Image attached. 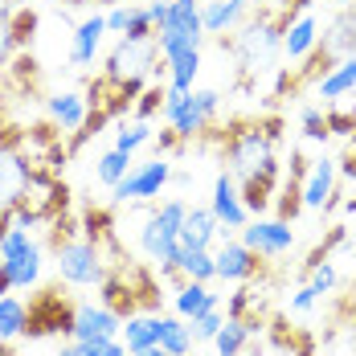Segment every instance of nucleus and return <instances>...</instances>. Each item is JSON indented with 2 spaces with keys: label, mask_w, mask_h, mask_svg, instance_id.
Segmentation results:
<instances>
[{
  "label": "nucleus",
  "mask_w": 356,
  "mask_h": 356,
  "mask_svg": "<svg viewBox=\"0 0 356 356\" xmlns=\"http://www.w3.org/2000/svg\"><path fill=\"white\" fill-rule=\"evenodd\" d=\"M279 140H283V119L279 115H258V119H238L225 127L221 156L225 172L234 177L242 205L254 217H262L275 205L279 193Z\"/></svg>",
  "instance_id": "f257e3e1"
},
{
  "label": "nucleus",
  "mask_w": 356,
  "mask_h": 356,
  "mask_svg": "<svg viewBox=\"0 0 356 356\" xmlns=\"http://www.w3.org/2000/svg\"><path fill=\"white\" fill-rule=\"evenodd\" d=\"M49 250L58 258V279L70 286H99L107 279V250L86 238L82 221H74L70 209L49 221Z\"/></svg>",
  "instance_id": "f03ea898"
},
{
  "label": "nucleus",
  "mask_w": 356,
  "mask_h": 356,
  "mask_svg": "<svg viewBox=\"0 0 356 356\" xmlns=\"http://www.w3.org/2000/svg\"><path fill=\"white\" fill-rule=\"evenodd\" d=\"M99 295H103V307H111L119 320L160 312V279L143 262H136L131 254L115 258L107 266V279L99 283Z\"/></svg>",
  "instance_id": "7ed1b4c3"
},
{
  "label": "nucleus",
  "mask_w": 356,
  "mask_h": 356,
  "mask_svg": "<svg viewBox=\"0 0 356 356\" xmlns=\"http://www.w3.org/2000/svg\"><path fill=\"white\" fill-rule=\"evenodd\" d=\"M29 131L21 127H0V238L17 225V205L29 184Z\"/></svg>",
  "instance_id": "20e7f679"
},
{
  "label": "nucleus",
  "mask_w": 356,
  "mask_h": 356,
  "mask_svg": "<svg viewBox=\"0 0 356 356\" xmlns=\"http://www.w3.org/2000/svg\"><path fill=\"white\" fill-rule=\"evenodd\" d=\"M286 13L283 17H270V13H262L258 21H250L242 33L229 41V54L238 58V66L242 74H266L275 66V58L283 54V33H286Z\"/></svg>",
  "instance_id": "39448f33"
},
{
  "label": "nucleus",
  "mask_w": 356,
  "mask_h": 356,
  "mask_svg": "<svg viewBox=\"0 0 356 356\" xmlns=\"http://www.w3.org/2000/svg\"><path fill=\"white\" fill-rule=\"evenodd\" d=\"M74 316L78 303L62 291V279L41 286L33 299L25 303V336L29 340H45V336H74Z\"/></svg>",
  "instance_id": "423d86ee"
},
{
  "label": "nucleus",
  "mask_w": 356,
  "mask_h": 356,
  "mask_svg": "<svg viewBox=\"0 0 356 356\" xmlns=\"http://www.w3.org/2000/svg\"><path fill=\"white\" fill-rule=\"evenodd\" d=\"M0 254H4V275H8L13 291L37 283V275H41V246L29 238L25 225H13L0 238Z\"/></svg>",
  "instance_id": "0eeeda50"
},
{
  "label": "nucleus",
  "mask_w": 356,
  "mask_h": 356,
  "mask_svg": "<svg viewBox=\"0 0 356 356\" xmlns=\"http://www.w3.org/2000/svg\"><path fill=\"white\" fill-rule=\"evenodd\" d=\"M33 29H37V13L25 0L0 4V74L8 70V62L17 54H25V45L33 41Z\"/></svg>",
  "instance_id": "6e6552de"
},
{
  "label": "nucleus",
  "mask_w": 356,
  "mask_h": 356,
  "mask_svg": "<svg viewBox=\"0 0 356 356\" xmlns=\"http://www.w3.org/2000/svg\"><path fill=\"white\" fill-rule=\"evenodd\" d=\"M168 180H172L168 160L156 156V160H147V164H136L127 177L111 188V197H115L119 205H127V201H147V197H160V188H164Z\"/></svg>",
  "instance_id": "1a4fd4ad"
},
{
  "label": "nucleus",
  "mask_w": 356,
  "mask_h": 356,
  "mask_svg": "<svg viewBox=\"0 0 356 356\" xmlns=\"http://www.w3.org/2000/svg\"><path fill=\"white\" fill-rule=\"evenodd\" d=\"M262 270H266L262 254L250 250L246 242H225V246L217 250V279H225V283H250Z\"/></svg>",
  "instance_id": "9d476101"
},
{
  "label": "nucleus",
  "mask_w": 356,
  "mask_h": 356,
  "mask_svg": "<svg viewBox=\"0 0 356 356\" xmlns=\"http://www.w3.org/2000/svg\"><path fill=\"white\" fill-rule=\"evenodd\" d=\"M242 242L250 250H258L262 258H275V254H286L295 246V229H291V221H262V217H254V221L242 225Z\"/></svg>",
  "instance_id": "9b49d317"
},
{
  "label": "nucleus",
  "mask_w": 356,
  "mask_h": 356,
  "mask_svg": "<svg viewBox=\"0 0 356 356\" xmlns=\"http://www.w3.org/2000/svg\"><path fill=\"white\" fill-rule=\"evenodd\" d=\"M164 119L177 127L180 140H197V136L209 127L205 115L193 103V90H180V86H168V95H164Z\"/></svg>",
  "instance_id": "f8f14e48"
},
{
  "label": "nucleus",
  "mask_w": 356,
  "mask_h": 356,
  "mask_svg": "<svg viewBox=\"0 0 356 356\" xmlns=\"http://www.w3.org/2000/svg\"><path fill=\"white\" fill-rule=\"evenodd\" d=\"M123 320L111 312V307H95V303H78V316H74V336L78 344H90V340H115Z\"/></svg>",
  "instance_id": "ddd939ff"
},
{
  "label": "nucleus",
  "mask_w": 356,
  "mask_h": 356,
  "mask_svg": "<svg viewBox=\"0 0 356 356\" xmlns=\"http://www.w3.org/2000/svg\"><path fill=\"white\" fill-rule=\"evenodd\" d=\"M323 54L340 66L344 58H356V4L348 8H340L336 17H332V25H327V33H323Z\"/></svg>",
  "instance_id": "4468645a"
},
{
  "label": "nucleus",
  "mask_w": 356,
  "mask_h": 356,
  "mask_svg": "<svg viewBox=\"0 0 356 356\" xmlns=\"http://www.w3.org/2000/svg\"><path fill=\"white\" fill-rule=\"evenodd\" d=\"M217 213V221L225 225V229H242L246 225L250 209L242 205V193H238V184H234V177L229 172H217L213 177V205H209Z\"/></svg>",
  "instance_id": "2eb2a0df"
},
{
  "label": "nucleus",
  "mask_w": 356,
  "mask_h": 356,
  "mask_svg": "<svg viewBox=\"0 0 356 356\" xmlns=\"http://www.w3.org/2000/svg\"><path fill=\"white\" fill-rule=\"evenodd\" d=\"M336 177H340L336 160L320 156V160L312 164L307 180H303V209H327V201H332V193H336Z\"/></svg>",
  "instance_id": "dca6fc26"
},
{
  "label": "nucleus",
  "mask_w": 356,
  "mask_h": 356,
  "mask_svg": "<svg viewBox=\"0 0 356 356\" xmlns=\"http://www.w3.org/2000/svg\"><path fill=\"white\" fill-rule=\"evenodd\" d=\"M217 234H221V221L213 209H201V205H188L184 225H180V246L184 250H209Z\"/></svg>",
  "instance_id": "f3484780"
},
{
  "label": "nucleus",
  "mask_w": 356,
  "mask_h": 356,
  "mask_svg": "<svg viewBox=\"0 0 356 356\" xmlns=\"http://www.w3.org/2000/svg\"><path fill=\"white\" fill-rule=\"evenodd\" d=\"M103 33H107V17H86V21L74 29V41H70V62L74 66H90V62H95Z\"/></svg>",
  "instance_id": "a211bd4d"
},
{
  "label": "nucleus",
  "mask_w": 356,
  "mask_h": 356,
  "mask_svg": "<svg viewBox=\"0 0 356 356\" xmlns=\"http://www.w3.org/2000/svg\"><path fill=\"white\" fill-rule=\"evenodd\" d=\"M156 344L164 348L168 356H193V327L184 320H172V316H156Z\"/></svg>",
  "instance_id": "6ab92c4d"
},
{
  "label": "nucleus",
  "mask_w": 356,
  "mask_h": 356,
  "mask_svg": "<svg viewBox=\"0 0 356 356\" xmlns=\"http://www.w3.org/2000/svg\"><path fill=\"white\" fill-rule=\"evenodd\" d=\"M316 37H320V25H316V17H299L295 25H286L283 33V54L291 58V62H299V58H307L312 49H316Z\"/></svg>",
  "instance_id": "aec40b11"
},
{
  "label": "nucleus",
  "mask_w": 356,
  "mask_h": 356,
  "mask_svg": "<svg viewBox=\"0 0 356 356\" xmlns=\"http://www.w3.org/2000/svg\"><path fill=\"white\" fill-rule=\"evenodd\" d=\"M217 307V295L209 291V283H188L177 291V312H180V320H201L205 312H213Z\"/></svg>",
  "instance_id": "412c9836"
},
{
  "label": "nucleus",
  "mask_w": 356,
  "mask_h": 356,
  "mask_svg": "<svg viewBox=\"0 0 356 356\" xmlns=\"http://www.w3.org/2000/svg\"><path fill=\"white\" fill-rule=\"evenodd\" d=\"M250 0H209L205 8H201V29L205 33H225V29H234L238 25V17L246 13Z\"/></svg>",
  "instance_id": "4be33fe9"
},
{
  "label": "nucleus",
  "mask_w": 356,
  "mask_h": 356,
  "mask_svg": "<svg viewBox=\"0 0 356 356\" xmlns=\"http://www.w3.org/2000/svg\"><path fill=\"white\" fill-rule=\"evenodd\" d=\"M49 119L62 127V136L78 131L86 123V95H58V99H49Z\"/></svg>",
  "instance_id": "5701e85b"
},
{
  "label": "nucleus",
  "mask_w": 356,
  "mask_h": 356,
  "mask_svg": "<svg viewBox=\"0 0 356 356\" xmlns=\"http://www.w3.org/2000/svg\"><path fill=\"white\" fill-rule=\"evenodd\" d=\"M119 336H123V348L131 356L143 353V348H152L156 344V316H131V320H123Z\"/></svg>",
  "instance_id": "b1692460"
},
{
  "label": "nucleus",
  "mask_w": 356,
  "mask_h": 356,
  "mask_svg": "<svg viewBox=\"0 0 356 356\" xmlns=\"http://www.w3.org/2000/svg\"><path fill=\"white\" fill-rule=\"evenodd\" d=\"M316 90H320L323 103H327V99H340V95H348V90H356V58H344L332 74H323L320 82H316Z\"/></svg>",
  "instance_id": "393cba45"
},
{
  "label": "nucleus",
  "mask_w": 356,
  "mask_h": 356,
  "mask_svg": "<svg viewBox=\"0 0 356 356\" xmlns=\"http://www.w3.org/2000/svg\"><path fill=\"white\" fill-rule=\"evenodd\" d=\"M323 115H327L332 136H353L356 131V95L348 90V95H340V99H327Z\"/></svg>",
  "instance_id": "a878e982"
},
{
  "label": "nucleus",
  "mask_w": 356,
  "mask_h": 356,
  "mask_svg": "<svg viewBox=\"0 0 356 356\" xmlns=\"http://www.w3.org/2000/svg\"><path fill=\"white\" fill-rule=\"evenodd\" d=\"M168 62V86H180V90H193V78L201 70V49H180Z\"/></svg>",
  "instance_id": "bb28decb"
},
{
  "label": "nucleus",
  "mask_w": 356,
  "mask_h": 356,
  "mask_svg": "<svg viewBox=\"0 0 356 356\" xmlns=\"http://www.w3.org/2000/svg\"><path fill=\"white\" fill-rule=\"evenodd\" d=\"M180 270H184V279H193V283H213L217 279V254H209V250H184Z\"/></svg>",
  "instance_id": "cd10ccee"
},
{
  "label": "nucleus",
  "mask_w": 356,
  "mask_h": 356,
  "mask_svg": "<svg viewBox=\"0 0 356 356\" xmlns=\"http://www.w3.org/2000/svg\"><path fill=\"white\" fill-rule=\"evenodd\" d=\"M164 29L205 33V29H201V8H197V0H168V21H164Z\"/></svg>",
  "instance_id": "c85d7f7f"
},
{
  "label": "nucleus",
  "mask_w": 356,
  "mask_h": 356,
  "mask_svg": "<svg viewBox=\"0 0 356 356\" xmlns=\"http://www.w3.org/2000/svg\"><path fill=\"white\" fill-rule=\"evenodd\" d=\"M131 172V152H119V147H111V152H103L99 156V168H95V177L103 180L107 188H115L119 180Z\"/></svg>",
  "instance_id": "c756f323"
},
{
  "label": "nucleus",
  "mask_w": 356,
  "mask_h": 356,
  "mask_svg": "<svg viewBox=\"0 0 356 356\" xmlns=\"http://www.w3.org/2000/svg\"><path fill=\"white\" fill-rule=\"evenodd\" d=\"M17 336H25V303L4 295L0 299V340H17Z\"/></svg>",
  "instance_id": "7c9ffc66"
},
{
  "label": "nucleus",
  "mask_w": 356,
  "mask_h": 356,
  "mask_svg": "<svg viewBox=\"0 0 356 356\" xmlns=\"http://www.w3.org/2000/svg\"><path fill=\"white\" fill-rule=\"evenodd\" d=\"M213 344H217V356H238L250 344L246 323H242V320H225V323H221V332L213 336Z\"/></svg>",
  "instance_id": "2f4dec72"
},
{
  "label": "nucleus",
  "mask_w": 356,
  "mask_h": 356,
  "mask_svg": "<svg viewBox=\"0 0 356 356\" xmlns=\"http://www.w3.org/2000/svg\"><path fill=\"white\" fill-rule=\"evenodd\" d=\"M299 127H303V136H307V140H316V143H323L327 136H332L327 115H323L320 107H303V111H299Z\"/></svg>",
  "instance_id": "473e14b6"
},
{
  "label": "nucleus",
  "mask_w": 356,
  "mask_h": 356,
  "mask_svg": "<svg viewBox=\"0 0 356 356\" xmlns=\"http://www.w3.org/2000/svg\"><path fill=\"white\" fill-rule=\"evenodd\" d=\"M152 136H156V131H152V123H131V127H123V131H119V136H115V147H119V152H136V147H143V143H152Z\"/></svg>",
  "instance_id": "72a5a7b5"
},
{
  "label": "nucleus",
  "mask_w": 356,
  "mask_h": 356,
  "mask_svg": "<svg viewBox=\"0 0 356 356\" xmlns=\"http://www.w3.org/2000/svg\"><path fill=\"white\" fill-rule=\"evenodd\" d=\"M164 95H168L164 86H147V90L140 95V103H136V115H140L143 123H147L156 111H164Z\"/></svg>",
  "instance_id": "f704fd0d"
},
{
  "label": "nucleus",
  "mask_w": 356,
  "mask_h": 356,
  "mask_svg": "<svg viewBox=\"0 0 356 356\" xmlns=\"http://www.w3.org/2000/svg\"><path fill=\"white\" fill-rule=\"evenodd\" d=\"M307 283L316 286L320 295H332V291H336V283H340V275H336V266H332V262H320L316 270H307Z\"/></svg>",
  "instance_id": "c9c22d12"
},
{
  "label": "nucleus",
  "mask_w": 356,
  "mask_h": 356,
  "mask_svg": "<svg viewBox=\"0 0 356 356\" xmlns=\"http://www.w3.org/2000/svg\"><path fill=\"white\" fill-rule=\"evenodd\" d=\"M78 356H131L123 348V340H90V344H78Z\"/></svg>",
  "instance_id": "e433bc0d"
},
{
  "label": "nucleus",
  "mask_w": 356,
  "mask_h": 356,
  "mask_svg": "<svg viewBox=\"0 0 356 356\" xmlns=\"http://www.w3.org/2000/svg\"><path fill=\"white\" fill-rule=\"evenodd\" d=\"M136 13H140L136 4H115L107 13V33H127V25L136 21Z\"/></svg>",
  "instance_id": "4c0bfd02"
},
{
  "label": "nucleus",
  "mask_w": 356,
  "mask_h": 356,
  "mask_svg": "<svg viewBox=\"0 0 356 356\" xmlns=\"http://www.w3.org/2000/svg\"><path fill=\"white\" fill-rule=\"evenodd\" d=\"M221 323H225V316L213 307V312H205L201 320H193V336H197V340H213L217 332H221Z\"/></svg>",
  "instance_id": "58836bf2"
},
{
  "label": "nucleus",
  "mask_w": 356,
  "mask_h": 356,
  "mask_svg": "<svg viewBox=\"0 0 356 356\" xmlns=\"http://www.w3.org/2000/svg\"><path fill=\"white\" fill-rule=\"evenodd\" d=\"M332 316L340 323H348V327H356V279H353V286H348V295L332 307Z\"/></svg>",
  "instance_id": "ea45409f"
},
{
  "label": "nucleus",
  "mask_w": 356,
  "mask_h": 356,
  "mask_svg": "<svg viewBox=\"0 0 356 356\" xmlns=\"http://www.w3.org/2000/svg\"><path fill=\"white\" fill-rule=\"evenodd\" d=\"M193 103H197V111L205 115V123H213L217 107H221V95H217V90H193Z\"/></svg>",
  "instance_id": "a19ab883"
},
{
  "label": "nucleus",
  "mask_w": 356,
  "mask_h": 356,
  "mask_svg": "<svg viewBox=\"0 0 356 356\" xmlns=\"http://www.w3.org/2000/svg\"><path fill=\"white\" fill-rule=\"evenodd\" d=\"M316 303H320V291L307 283V286H299V291H295V299H291V312H312Z\"/></svg>",
  "instance_id": "79ce46f5"
},
{
  "label": "nucleus",
  "mask_w": 356,
  "mask_h": 356,
  "mask_svg": "<svg viewBox=\"0 0 356 356\" xmlns=\"http://www.w3.org/2000/svg\"><path fill=\"white\" fill-rule=\"evenodd\" d=\"M336 168H340L344 180H356V131H353V140H348V147H344V156L336 160Z\"/></svg>",
  "instance_id": "37998d69"
},
{
  "label": "nucleus",
  "mask_w": 356,
  "mask_h": 356,
  "mask_svg": "<svg viewBox=\"0 0 356 356\" xmlns=\"http://www.w3.org/2000/svg\"><path fill=\"white\" fill-rule=\"evenodd\" d=\"M62 4H70V8H82V4H127V0H62Z\"/></svg>",
  "instance_id": "c03bdc74"
},
{
  "label": "nucleus",
  "mask_w": 356,
  "mask_h": 356,
  "mask_svg": "<svg viewBox=\"0 0 356 356\" xmlns=\"http://www.w3.org/2000/svg\"><path fill=\"white\" fill-rule=\"evenodd\" d=\"M13 283H8V275H4V254H0V295H8Z\"/></svg>",
  "instance_id": "a18cd8bd"
},
{
  "label": "nucleus",
  "mask_w": 356,
  "mask_h": 356,
  "mask_svg": "<svg viewBox=\"0 0 356 356\" xmlns=\"http://www.w3.org/2000/svg\"><path fill=\"white\" fill-rule=\"evenodd\" d=\"M136 356H168V353H164L160 344H152V348H143V353H136Z\"/></svg>",
  "instance_id": "49530a36"
},
{
  "label": "nucleus",
  "mask_w": 356,
  "mask_h": 356,
  "mask_svg": "<svg viewBox=\"0 0 356 356\" xmlns=\"http://www.w3.org/2000/svg\"><path fill=\"white\" fill-rule=\"evenodd\" d=\"M58 356H78V340H70V344H62V353Z\"/></svg>",
  "instance_id": "de8ad7c7"
},
{
  "label": "nucleus",
  "mask_w": 356,
  "mask_h": 356,
  "mask_svg": "<svg viewBox=\"0 0 356 356\" xmlns=\"http://www.w3.org/2000/svg\"><path fill=\"white\" fill-rule=\"evenodd\" d=\"M0 356H13V348H8V340H0Z\"/></svg>",
  "instance_id": "09e8293b"
},
{
  "label": "nucleus",
  "mask_w": 356,
  "mask_h": 356,
  "mask_svg": "<svg viewBox=\"0 0 356 356\" xmlns=\"http://www.w3.org/2000/svg\"><path fill=\"white\" fill-rule=\"evenodd\" d=\"M336 4H340V8H348V4H356V0H336Z\"/></svg>",
  "instance_id": "8fccbe9b"
},
{
  "label": "nucleus",
  "mask_w": 356,
  "mask_h": 356,
  "mask_svg": "<svg viewBox=\"0 0 356 356\" xmlns=\"http://www.w3.org/2000/svg\"><path fill=\"white\" fill-rule=\"evenodd\" d=\"M13 356H17V353H13Z\"/></svg>",
  "instance_id": "3c124183"
}]
</instances>
